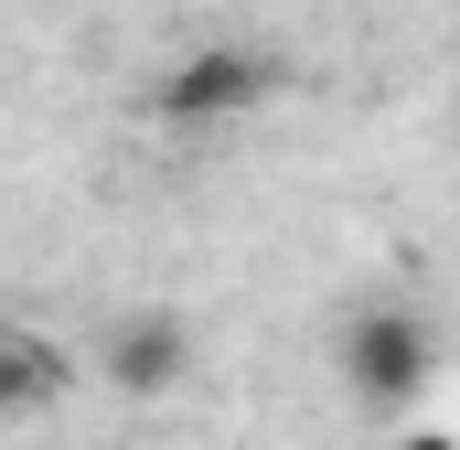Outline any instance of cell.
Here are the masks:
<instances>
[{
	"label": "cell",
	"instance_id": "obj_6",
	"mask_svg": "<svg viewBox=\"0 0 460 450\" xmlns=\"http://www.w3.org/2000/svg\"><path fill=\"white\" fill-rule=\"evenodd\" d=\"M450 140H460V97H450Z\"/></svg>",
	"mask_w": 460,
	"mask_h": 450
},
{
	"label": "cell",
	"instance_id": "obj_1",
	"mask_svg": "<svg viewBox=\"0 0 460 450\" xmlns=\"http://www.w3.org/2000/svg\"><path fill=\"white\" fill-rule=\"evenodd\" d=\"M332 364H343L353 408L407 418V408L429 397V375H439V333H429V311H407V301H364L343 322V343H332Z\"/></svg>",
	"mask_w": 460,
	"mask_h": 450
},
{
	"label": "cell",
	"instance_id": "obj_4",
	"mask_svg": "<svg viewBox=\"0 0 460 450\" xmlns=\"http://www.w3.org/2000/svg\"><path fill=\"white\" fill-rule=\"evenodd\" d=\"M65 397H75L65 343H43V333H0V418H43V408H65Z\"/></svg>",
	"mask_w": 460,
	"mask_h": 450
},
{
	"label": "cell",
	"instance_id": "obj_5",
	"mask_svg": "<svg viewBox=\"0 0 460 450\" xmlns=\"http://www.w3.org/2000/svg\"><path fill=\"white\" fill-rule=\"evenodd\" d=\"M385 450H460V429H439V418H396Z\"/></svg>",
	"mask_w": 460,
	"mask_h": 450
},
{
	"label": "cell",
	"instance_id": "obj_2",
	"mask_svg": "<svg viewBox=\"0 0 460 450\" xmlns=\"http://www.w3.org/2000/svg\"><path fill=\"white\" fill-rule=\"evenodd\" d=\"M279 97V65L257 54V43H193V54H172V76L150 86V108L172 118V129H235V118H257Z\"/></svg>",
	"mask_w": 460,
	"mask_h": 450
},
{
	"label": "cell",
	"instance_id": "obj_3",
	"mask_svg": "<svg viewBox=\"0 0 460 450\" xmlns=\"http://www.w3.org/2000/svg\"><path fill=\"white\" fill-rule=\"evenodd\" d=\"M108 386L128 397V408H161L182 375H193V333L172 322V311H118V333H108Z\"/></svg>",
	"mask_w": 460,
	"mask_h": 450
}]
</instances>
